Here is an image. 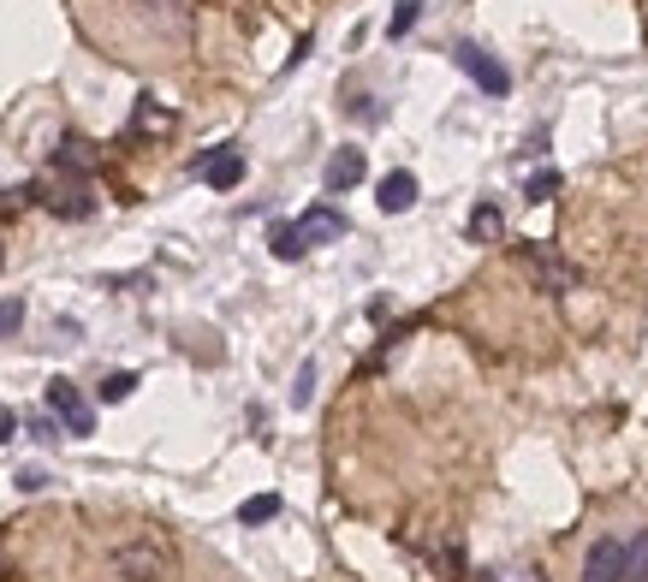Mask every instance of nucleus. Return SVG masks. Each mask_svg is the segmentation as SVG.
<instances>
[{
    "label": "nucleus",
    "instance_id": "f257e3e1",
    "mask_svg": "<svg viewBox=\"0 0 648 582\" xmlns=\"http://www.w3.org/2000/svg\"><path fill=\"white\" fill-rule=\"evenodd\" d=\"M113 577L120 582H167V547L125 541V547H113Z\"/></svg>",
    "mask_w": 648,
    "mask_h": 582
},
{
    "label": "nucleus",
    "instance_id": "f03ea898",
    "mask_svg": "<svg viewBox=\"0 0 648 582\" xmlns=\"http://www.w3.org/2000/svg\"><path fill=\"white\" fill-rule=\"evenodd\" d=\"M452 60H459V72H470V78H476L488 96H506V90H512V72H506L500 60L488 54V48H476V42H459V48H452Z\"/></svg>",
    "mask_w": 648,
    "mask_h": 582
},
{
    "label": "nucleus",
    "instance_id": "7ed1b4c3",
    "mask_svg": "<svg viewBox=\"0 0 648 582\" xmlns=\"http://www.w3.org/2000/svg\"><path fill=\"white\" fill-rule=\"evenodd\" d=\"M524 262H529V274L541 280V291H553V298H559V291H577V280H583V274L571 268V262L559 256L553 244H529V250H524Z\"/></svg>",
    "mask_w": 648,
    "mask_h": 582
},
{
    "label": "nucleus",
    "instance_id": "20e7f679",
    "mask_svg": "<svg viewBox=\"0 0 648 582\" xmlns=\"http://www.w3.org/2000/svg\"><path fill=\"white\" fill-rule=\"evenodd\" d=\"M48 410H54V416H60V428H66V434H78V440L96 428L90 404L78 398V387H72V381H48Z\"/></svg>",
    "mask_w": 648,
    "mask_h": 582
},
{
    "label": "nucleus",
    "instance_id": "39448f33",
    "mask_svg": "<svg viewBox=\"0 0 648 582\" xmlns=\"http://www.w3.org/2000/svg\"><path fill=\"white\" fill-rule=\"evenodd\" d=\"M42 208H54L60 220H90L96 197H90V185H84V179H60V185H48V191H42Z\"/></svg>",
    "mask_w": 648,
    "mask_h": 582
},
{
    "label": "nucleus",
    "instance_id": "423d86ee",
    "mask_svg": "<svg viewBox=\"0 0 648 582\" xmlns=\"http://www.w3.org/2000/svg\"><path fill=\"white\" fill-rule=\"evenodd\" d=\"M197 179L202 185H214V191H233L238 179H245V149H209V155L197 161Z\"/></svg>",
    "mask_w": 648,
    "mask_h": 582
},
{
    "label": "nucleus",
    "instance_id": "0eeeda50",
    "mask_svg": "<svg viewBox=\"0 0 648 582\" xmlns=\"http://www.w3.org/2000/svg\"><path fill=\"white\" fill-rule=\"evenodd\" d=\"M291 226H298L303 250H315V244H339V238H346V214H339V208H310L303 220H291Z\"/></svg>",
    "mask_w": 648,
    "mask_h": 582
},
{
    "label": "nucleus",
    "instance_id": "6e6552de",
    "mask_svg": "<svg viewBox=\"0 0 648 582\" xmlns=\"http://www.w3.org/2000/svg\"><path fill=\"white\" fill-rule=\"evenodd\" d=\"M583 582H625V541H595L583 559Z\"/></svg>",
    "mask_w": 648,
    "mask_h": 582
},
{
    "label": "nucleus",
    "instance_id": "1a4fd4ad",
    "mask_svg": "<svg viewBox=\"0 0 648 582\" xmlns=\"http://www.w3.org/2000/svg\"><path fill=\"white\" fill-rule=\"evenodd\" d=\"M363 173H370V161H363V149H339L334 161H327V191H351V185H363Z\"/></svg>",
    "mask_w": 648,
    "mask_h": 582
},
{
    "label": "nucleus",
    "instance_id": "9d476101",
    "mask_svg": "<svg viewBox=\"0 0 648 582\" xmlns=\"http://www.w3.org/2000/svg\"><path fill=\"white\" fill-rule=\"evenodd\" d=\"M375 202H381V214L416 208V173H387V179H381V191H375Z\"/></svg>",
    "mask_w": 648,
    "mask_h": 582
},
{
    "label": "nucleus",
    "instance_id": "9b49d317",
    "mask_svg": "<svg viewBox=\"0 0 648 582\" xmlns=\"http://www.w3.org/2000/svg\"><path fill=\"white\" fill-rule=\"evenodd\" d=\"M500 238H506V214L494 202H476L470 208V244H500Z\"/></svg>",
    "mask_w": 648,
    "mask_h": 582
},
{
    "label": "nucleus",
    "instance_id": "f8f14e48",
    "mask_svg": "<svg viewBox=\"0 0 648 582\" xmlns=\"http://www.w3.org/2000/svg\"><path fill=\"white\" fill-rule=\"evenodd\" d=\"M54 161L72 173V179H84V173L96 167V149L84 143V137H60V149H54Z\"/></svg>",
    "mask_w": 648,
    "mask_h": 582
},
{
    "label": "nucleus",
    "instance_id": "ddd939ff",
    "mask_svg": "<svg viewBox=\"0 0 648 582\" xmlns=\"http://www.w3.org/2000/svg\"><path fill=\"white\" fill-rule=\"evenodd\" d=\"M625 582H648V529L625 541Z\"/></svg>",
    "mask_w": 648,
    "mask_h": 582
},
{
    "label": "nucleus",
    "instance_id": "4468645a",
    "mask_svg": "<svg viewBox=\"0 0 648 582\" xmlns=\"http://www.w3.org/2000/svg\"><path fill=\"white\" fill-rule=\"evenodd\" d=\"M274 517H279V499H274V493H257V499L238 505V523H250V529H257V523H274Z\"/></svg>",
    "mask_w": 648,
    "mask_h": 582
},
{
    "label": "nucleus",
    "instance_id": "2eb2a0df",
    "mask_svg": "<svg viewBox=\"0 0 648 582\" xmlns=\"http://www.w3.org/2000/svg\"><path fill=\"white\" fill-rule=\"evenodd\" d=\"M416 18H423V0H399V7H392V18H387V36H392V42H399V36H411Z\"/></svg>",
    "mask_w": 648,
    "mask_h": 582
},
{
    "label": "nucleus",
    "instance_id": "dca6fc26",
    "mask_svg": "<svg viewBox=\"0 0 648 582\" xmlns=\"http://www.w3.org/2000/svg\"><path fill=\"white\" fill-rule=\"evenodd\" d=\"M132 131H173V113L149 107V96H144V101H137V113H132Z\"/></svg>",
    "mask_w": 648,
    "mask_h": 582
},
{
    "label": "nucleus",
    "instance_id": "f3484780",
    "mask_svg": "<svg viewBox=\"0 0 648 582\" xmlns=\"http://www.w3.org/2000/svg\"><path fill=\"white\" fill-rule=\"evenodd\" d=\"M132 387H137V375L120 369V375H108V381L96 387V398H101V404H125V398H132Z\"/></svg>",
    "mask_w": 648,
    "mask_h": 582
},
{
    "label": "nucleus",
    "instance_id": "a211bd4d",
    "mask_svg": "<svg viewBox=\"0 0 648 582\" xmlns=\"http://www.w3.org/2000/svg\"><path fill=\"white\" fill-rule=\"evenodd\" d=\"M269 244H274V256H279V262H298V256H303L298 226H274V238H269Z\"/></svg>",
    "mask_w": 648,
    "mask_h": 582
},
{
    "label": "nucleus",
    "instance_id": "6ab92c4d",
    "mask_svg": "<svg viewBox=\"0 0 648 582\" xmlns=\"http://www.w3.org/2000/svg\"><path fill=\"white\" fill-rule=\"evenodd\" d=\"M553 191H559V173H553V167L529 173V185H524V197H529V202H548Z\"/></svg>",
    "mask_w": 648,
    "mask_h": 582
},
{
    "label": "nucleus",
    "instance_id": "aec40b11",
    "mask_svg": "<svg viewBox=\"0 0 648 582\" xmlns=\"http://www.w3.org/2000/svg\"><path fill=\"white\" fill-rule=\"evenodd\" d=\"M24 327V298H0V339H12Z\"/></svg>",
    "mask_w": 648,
    "mask_h": 582
},
{
    "label": "nucleus",
    "instance_id": "412c9836",
    "mask_svg": "<svg viewBox=\"0 0 648 582\" xmlns=\"http://www.w3.org/2000/svg\"><path fill=\"white\" fill-rule=\"evenodd\" d=\"M315 398V363H303L298 369V387H291V404H310Z\"/></svg>",
    "mask_w": 648,
    "mask_h": 582
},
{
    "label": "nucleus",
    "instance_id": "4be33fe9",
    "mask_svg": "<svg viewBox=\"0 0 648 582\" xmlns=\"http://www.w3.org/2000/svg\"><path fill=\"white\" fill-rule=\"evenodd\" d=\"M18 488H24V493H42L48 476H42V470H18Z\"/></svg>",
    "mask_w": 648,
    "mask_h": 582
},
{
    "label": "nucleus",
    "instance_id": "5701e85b",
    "mask_svg": "<svg viewBox=\"0 0 648 582\" xmlns=\"http://www.w3.org/2000/svg\"><path fill=\"white\" fill-rule=\"evenodd\" d=\"M12 434H18V416H12V410H7V404H0V446H7V440H12Z\"/></svg>",
    "mask_w": 648,
    "mask_h": 582
},
{
    "label": "nucleus",
    "instance_id": "b1692460",
    "mask_svg": "<svg viewBox=\"0 0 648 582\" xmlns=\"http://www.w3.org/2000/svg\"><path fill=\"white\" fill-rule=\"evenodd\" d=\"M0 262H7V244H0Z\"/></svg>",
    "mask_w": 648,
    "mask_h": 582
}]
</instances>
